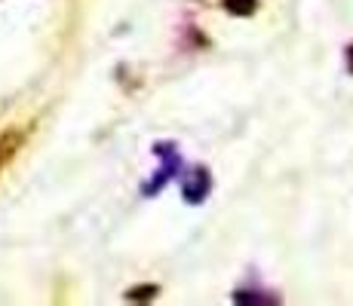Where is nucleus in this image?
Here are the masks:
<instances>
[{
  "mask_svg": "<svg viewBox=\"0 0 353 306\" xmlns=\"http://www.w3.org/2000/svg\"><path fill=\"white\" fill-rule=\"evenodd\" d=\"M225 6L236 16H249L255 10V0H225Z\"/></svg>",
  "mask_w": 353,
  "mask_h": 306,
  "instance_id": "nucleus-3",
  "label": "nucleus"
},
{
  "mask_svg": "<svg viewBox=\"0 0 353 306\" xmlns=\"http://www.w3.org/2000/svg\"><path fill=\"white\" fill-rule=\"evenodd\" d=\"M209 187H212V181H209V172L206 168H194V172H188V181H185V202H203L209 193Z\"/></svg>",
  "mask_w": 353,
  "mask_h": 306,
  "instance_id": "nucleus-1",
  "label": "nucleus"
},
{
  "mask_svg": "<svg viewBox=\"0 0 353 306\" xmlns=\"http://www.w3.org/2000/svg\"><path fill=\"white\" fill-rule=\"evenodd\" d=\"M234 303H274V297L255 294V291H236V294H234Z\"/></svg>",
  "mask_w": 353,
  "mask_h": 306,
  "instance_id": "nucleus-2",
  "label": "nucleus"
},
{
  "mask_svg": "<svg viewBox=\"0 0 353 306\" xmlns=\"http://www.w3.org/2000/svg\"><path fill=\"white\" fill-rule=\"evenodd\" d=\"M154 294H157V288H151V285H148V288H132L126 297H129V300H151Z\"/></svg>",
  "mask_w": 353,
  "mask_h": 306,
  "instance_id": "nucleus-4",
  "label": "nucleus"
}]
</instances>
